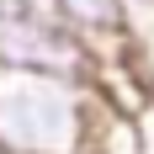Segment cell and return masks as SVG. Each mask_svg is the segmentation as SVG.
<instances>
[{"label": "cell", "instance_id": "obj_1", "mask_svg": "<svg viewBox=\"0 0 154 154\" xmlns=\"http://www.w3.org/2000/svg\"><path fill=\"white\" fill-rule=\"evenodd\" d=\"M112 112L91 80L0 64V154H91Z\"/></svg>", "mask_w": 154, "mask_h": 154}, {"label": "cell", "instance_id": "obj_2", "mask_svg": "<svg viewBox=\"0 0 154 154\" xmlns=\"http://www.w3.org/2000/svg\"><path fill=\"white\" fill-rule=\"evenodd\" d=\"M0 64L32 69V75L91 80V85H96V69H101L91 43L48 0H0Z\"/></svg>", "mask_w": 154, "mask_h": 154}, {"label": "cell", "instance_id": "obj_3", "mask_svg": "<svg viewBox=\"0 0 154 154\" xmlns=\"http://www.w3.org/2000/svg\"><path fill=\"white\" fill-rule=\"evenodd\" d=\"M48 5L91 43V53L101 64H106V59H133L138 16H133L128 0H48Z\"/></svg>", "mask_w": 154, "mask_h": 154}, {"label": "cell", "instance_id": "obj_4", "mask_svg": "<svg viewBox=\"0 0 154 154\" xmlns=\"http://www.w3.org/2000/svg\"><path fill=\"white\" fill-rule=\"evenodd\" d=\"M133 5V16H143V11H154V0H128Z\"/></svg>", "mask_w": 154, "mask_h": 154}]
</instances>
